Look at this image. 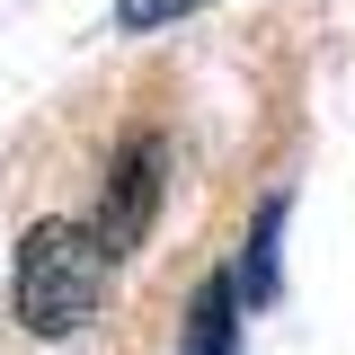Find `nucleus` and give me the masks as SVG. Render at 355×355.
<instances>
[{
	"instance_id": "1",
	"label": "nucleus",
	"mask_w": 355,
	"mask_h": 355,
	"mask_svg": "<svg viewBox=\"0 0 355 355\" xmlns=\"http://www.w3.org/2000/svg\"><path fill=\"white\" fill-rule=\"evenodd\" d=\"M116 240L98 231V222H36L27 240H18V320L36 329V338H71L89 329L98 311H107V284H116Z\"/></svg>"
},
{
	"instance_id": "3",
	"label": "nucleus",
	"mask_w": 355,
	"mask_h": 355,
	"mask_svg": "<svg viewBox=\"0 0 355 355\" xmlns=\"http://www.w3.org/2000/svg\"><path fill=\"white\" fill-rule=\"evenodd\" d=\"M178 355H240V284L231 275H205L196 284L187 329H178Z\"/></svg>"
},
{
	"instance_id": "2",
	"label": "nucleus",
	"mask_w": 355,
	"mask_h": 355,
	"mask_svg": "<svg viewBox=\"0 0 355 355\" xmlns=\"http://www.w3.org/2000/svg\"><path fill=\"white\" fill-rule=\"evenodd\" d=\"M151 214H160V142H142V151H125V160H116V187H107L98 231H107L116 249H133V240L151 231Z\"/></svg>"
},
{
	"instance_id": "5",
	"label": "nucleus",
	"mask_w": 355,
	"mask_h": 355,
	"mask_svg": "<svg viewBox=\"0 0 355 355\" xmlns=\"http://www.w3.org/2000/svg\"><path fill=\"white\" fill-rule=\"evenodd\" d=\"M205 0H116V27L125 36H151V27H169V18H196Z\"/></svg>"
},
{
	"instance_id": "4",
	"label": "nucleus",
	"mask_w": 355,
	"mask_h": 355,
	"mask_svg": "<svg viewBox=\"0 0 355 355\" xmlns=\"http://www.w3.org/2000/svg\"><path fill=\"white\" fill-rule=\"evenodd\" d=\"M275 231H284V205L266 196V205H258V231H249V275H240V293H249V302L275 293Z\"/></svg>"
}]
</instances>
